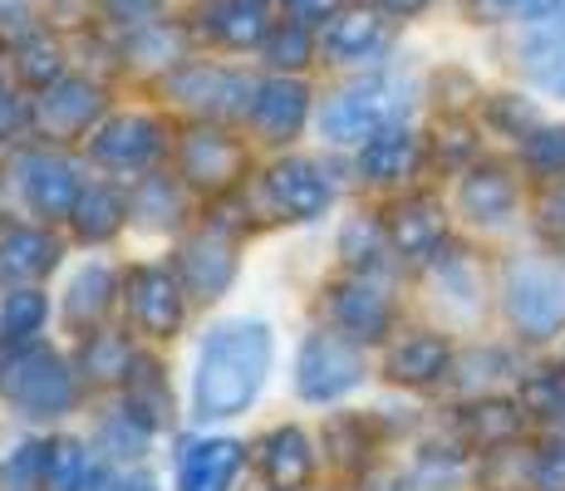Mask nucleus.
Returning <instances> with one entry per match:
<instances>
[{
	"label": "nucleus",
	"mask_w": 565,
	"mask_h": 491,
	"mask_svg": "<svg viewBox=\"0 0 565 491\" xmlns=\"http://www.w3.org/2000/svg\"><path fill=\"white\" fill-rule=\"evenodd\" d=\"M531 487L565 491V438H551L541 452H531Z\"/></svg>",
	"instance_id": "4c0bfd02"
},
{
	"label": "nucleus",
	"mask_w": 565,
	"mask_h": 491,
	"mask_svg": "<svg viewBox=\"0 0 565 491\" xmlns=\"http://www.w3.org/2000/svg\"><path fill=\"white\" fill-rule=\"evenodd\" d=\"M202 30L226 50H252L266 45V15H260L256 0H216L202 10Z\"/></svg>",
	"instance_id": "5701e85b"
},
{
	"label": "nucleus",
	"mask_w": 565,
	"mask_h": 491,
	"mask_svg": "<svg viewBox=\"0 0 565 491\" xmlns=\"http://www.w3.org/2000/svg\"><path fill=\"white\" fill-rule=\"evenodd\" d=\"M384 236H388V226H379L374 216H360V222H350V232L340 236L344 260H350L360 276L379 270V260H384Z\"/></svg>",
	"instance_id": "c756f323"
},
{
	"label": "nucleus",
	"mask_w": 565,
	"mask_h": 491,
	"mask_svg": "<svg viewBox=\"0 0 565 491\" xmlns=\"http://www.w3.org/2000/svg\"><path fill=\"white\" fill-rule=\"evenodd\" d=\"M458 202H462V212L472 216V222L497 226V222H507V216H512L516 182H512V172H507V168H472L462 178V188H458Z\"/></svg>",
	"instance_id": "4be33fe9"
},
{
	"label": "nucleus",
	"mask_w": 565,
	"mask_h": 491,
	"mask_svg": "<svg viewBox=\"0 0 565 491\" xmlns=\"http://www.w3.org/2000/svg\"><path fill=\"white\" fill-rule=\"evenodd\" d=\"M266 202L276 216L286 222H310L330 206V182L320 178V168L306 158H290V162H276L266 172Z\"/></svg>",
	"instance_id": "6e6552de"
},
{
	"label": "nucleus",
	"mask_w": 565,
	"mask_h": 491,
	"mask_svg": "<svg viewBox=\"0 0 565 491\" xmlns=\"http://www.w3.org/2000/svg\"><path fill=\"white\" fill-rule=\"evenodd\" d=\"M541 222H546L551 232H565V182L546 196V206H541Z\"/></svg>",
	"instance_id": "a18cd8bd"
},
{
	"label": "nucleus",
	"mask_w": 565,
	"mask_h": 491,
	"mask_svg": "<svg viewBox=\"0 0 565 491\" xmlns=\"http://www.w3.org/2000/svg\"><path fill=\"white\" fill-rule=\"evenodd\" d=\"M310 438L300 428H276L266 442H260V477H266L276 491H296L310 482Z\"/></svg>",
	"instance_id": "412c9836"
},
{
	"label": "nucleus",
	"mask_w": 565,
	"mask_h": 491,
	"mask_svg": "<svg viewBox=\"0 0 565 491\" xmlns=\"http://www.w3.org/2000/svg\"><path fill=\"white\" fill-rule=\"evenodd\" d=\"M114 20H128V25H148V15L162 6V0H99Z\"/></svg>",
	"instance_id": "37998d69"
},
{
	"label": "nucleus",
	"mask_w": 565,
	"mask_h": 491,
	"mask_svg": "<svg viewBox=\"0 0 565 491\" xmlns=\"http://www.w3.org/2000/svg\"><path fill=\"white\" fill-rule=\"evenodd\" d=\"M45 462H50V452L40 442H25V447H15L10 452V462L0 467V487L6 491H30V487H45Z\"/></svg>",
	"instance_id": "c9c22d12"
},
{
	"label": "nucleus",
	"mask_w": 565,
	"mask_h": 491,
	"mask_svg": "<svg viewBox=\"0 0 565 491\" xmlns=\"http://www.w3.org/2000/svg\"><path fill=\"white\" fill-rule=\"evenodd\" d=\"M536 6L541 0H472V15L477 20H512V15L526 20Z\"/></svg>",
	"instance_id": "79ce46f5"
},
{
	"label": "nucleus",
	"mask_w": 565,
	"mask_h": 491,
	"mask_svg": "<svg viewBox=\"0 0 565 491\" xmlns=\"http://www.w3.org/2000/svg\"><path fill=\"white\" fill-rule=\"evenodd\" d=\"M89 482H94L89 452L79 442H54L45 462V491H84Z\"/></svg>",
	"instance_id": "c85d7f7f"
},
{
	"label": "nucleus",
	"mask_w": 565,
	"mask_h": 491,
	"mask_svg": "<svg viewBox=\"0 0 565 491\" xmlns=\"http://www.w3.org/2000/svg\"><path fill=\"white\" fill-rule=\"evenodd\" d=\"M423 6H433V0H384V10H394V15H418Z\"/></svg>",
	"instance_id": "de8ad7c7"
},
{
	"label": "nucleus",
	"mask_w": 565,
	"mask_h": 491,
	"mask_svg": "<svg viewBox=\"0 0 565 491\" xmlns=\"http://www.w3.org/2000/svg\"><path fill=\"white\" fill-rule=\"evenodd\" d=\"M521 403H526V413H536V418H565V374H531L526 384H521Z\"/></svg>",
	"instance_id": "e433bc0d"
},
{
	"label": "nucleus",
	"mask_w": 565,
	"mask_h": 491,
	"mask_svg": "<svg viewBox=\"0 0 565 491\" xmlns=\"http://www.w3.org/2000/svg\"><path fill=\"white\" fill-rule=\"evenodd\" d=\"M168 388H162L158 369H143V374L134 378V388H128V418H138L148 433H158L162 423H168Z\"/></svg>",
	"instance_id": "7c9ffc66"
},
{
	"label": "nucleus",
	"mask_w": 565,
	"mask_h": 491,
	"mask_svg": "<svg viewBox=\"0 0 565 491\" xmlns=\"http://www.w3.org/2000/svg\"><path fill=\"white\" fill-rule=\"evenodd\" d=\"M413 162H418V138H413L404 124L379 128L360 152V168L369 182H404L413 172Z\"/></svg>",
	"instance_id": "b1692460"
},
{
	"label": "nucleus",
	"mask_w": 565,
	"mask_h": 491,
	"mask_svg": "<svg viewBox=\"0 0 565 491\" xmlns=\"http://www.w3.org/2000/svg\"><path fill=\"white\" fill-rule=\"evenodd\" d=\"M232 276H236V250L226 236L202 232L182 246V286L198 295V300H216Z\"/></svg>",
	"instance_id": "4468645a"
},
{
	"label": "nucleus",
	"mask_w": 565,
	"mask_h": 491,
	"mask_svg": "<svg viewBox=\"0 0 565 491\" xmlns=\"http://www.w3.org/2000/svg\"><path fill=\"white\" fill-rule=\"evenodd\" d=\"M134 216L143 226H153V232L172 226V216H178V188L162 182V178H148L143 188H138V196H134Z\"/></svg>",
	"instance_id": "f704fd0d"
},
{
	"label": "nucleus",
	"mask_w": 565,
	"mask_h": 491,
	"mask_svg": "<svg viewBox=\"0 0 565 491\" xmlns=\"http://www.w3.org/2000/svg\"><path fill=\"white\" fill-rule=\"evenodd\" d=\"M242 442L232 438H202L182 442L178 457V491H226L242 472Z\"/></svg>",
	"instance_id": "9d476101"
},
{
	"label": "nucleus",
	"mask_w": 565,
	"mask_h": 491,
	"mask_svg": "<svg viewBox=\"0 0 565 491\" xmlns=\"http://www.w3.org/2000/svg\"><path fill=\"white\" fill-rule=\"evenodd\" d=\"M340 10V0H290V15L296 20H330Z\"/></svg>",
	"instance_id": "c03bdc74"
},
{
	"label": "nucleus",
	"mask_w": 565,
	"mask_h": 491,
	"mask_svg": "<svg viewBox=\"0 0 565 491\" xmlns=\"http://www.w3.org/2000/svg\"><path fill=\"white\" fill-rule=\"evenodd\" d=\"M526 20L531 30L521 40V64L546 94L565 98V0H541Z\"/></svg>",
	"instance_id": "423d86ee"
},
{
	"label": "nucleus",
	"mask_w": 565,
	"mask_h": 491,
	"mask_svg": "<svg viewBox=\"0 0 565 491\" xmlns=\"http://www.w3.org/2000/svg\"><path fill=\"white\" fill-rule=\"evenodd\" d=\"M379 50H384V20H379V10L354 6V10H334L330 15V30H324V54L330 60L354 64Z\"/></svg>",
	"instance_id": "aec40b11"
},
{
	"label": "nucleus",
	"mask_w": 565,
	"mask_h": 491,
	"mask_svg": "<svg viewBox=\"0 0 565 491\" xmlns=\"http://www.w3.org/2000/svg\"><path fill=\"white\" fill-rule=\"evenodd\" d=\"M0 393H6L20 413L60 418L74 403V378L50 349H10V354L0 359Z\"/></svg>",
	"instance_id": "f03ea898"
},
{
	"label": "nucleus",
	"mask_w": 565,
	"mask_h": 491,
	"mask_svg": "<svg viewBox=\"0 0 565 491\" xmlns=\"http://www.w3.org/2000/svg\"><path fill=\"white\" fill-rule=\"evenodd\" d=\"M108 491H158V487H153V477H124V482H114Z\"/></svg>",
	"instance_id": "09e8293b"
},
{
	"label": "nucleus",
	"mask_w": 565,
	"mask_h": 491,
	"mask_svg": "<svg viewBox=\"0 0 565 491\" xmlns=\"http://www.w3.org/2000/svg\"><path fill=\"white\" fill-rule=\"evenodd\" d=\"M89 152L104 168H148L162 152V128L153 118H108Z\"/></svg>",
	"instance_id": "9b49d317"
},
{
	"label": "nucleus",
	"mask_w": 565,
	"mask_h": 491,
	"mask_svg": "<svg viewBox=\"0 0 565 491\" xmlns=\"http://www.w3.org/2000/svg\"><path fill=\"white\" fill-rule=\"evenodd\" d=\"M306 54H310L306 25H286V30H270V35H266V60L280 64V70H296V64H306Z\"/></svg>",
	"instance_id": "58836bf2"
},
{
	"label": "nucleus",
	"mask_w": 565,
	"mask_h": 491,
	"mask_svg": "<svg viewBox=\"0 0 565 491\" xmlns=\"http://www.w3.org/2000/svg\"><path fill=\"white\" fill-rule=\"evenodd\" d=\"M448 236V216L433 196H413V202L388 212V246L408 260H433V250Z\"/></svg>",
	"instance_id": "f8f14e48"
},
{
	"label": "nucleus",
	"mask_w": 565,
	"mask_h": 491,
	"mask_svg": "<svg viewBox=\"0 0 565 491\" xmlns=\"http://www.w3.org/2000/svg\"><path fill=\"white\" fill-rule=\"evenodd\" d=\"M182 162H188V178L202 182V188H212V182H226L236 168V148L226 143V138L216 134H198L182 152Z\"/></svg>",
	"instance_id": "a878e982"
},
{
	"label": "nucleus",
	"mask_w": 565,
	"mask_h": 491,
	"mask_svg": "<svg viewBox=\"0 0 565 491\" xmlns=\"http://www.w3.org/2000/svg\"><path fill=\"white\" fill-rule=\"evenodd\" d=\"M15 188L40 216H74V206H79V196H84L79 172H74L64 158H50V152H30V158H20Z\"/></svg>",
	"instance_id": "0eeeda50"
},
{
	"label": "nucleus",
	"mask_w": 565,
	"mask_h": 491,
	"mask_svg": "<svg viewBox=\"0 0 565 491\" xmlns=\"http://www.w3.org/2000/svg\"><path fill=\"white\" fill-rule=\"evenodd\" d=\"M507 320L526 340H551L565 330V276L546 260H516L507 270Z\"/></svg>",
	"instance_id": "20e7f679"
},
{
	"label": "nucleus",
	"mask_w": 565,
	"mask_h": 491,
	"mask_svg": "<svg viewBox=\"0 0 565 491\" xmlns=\"http://www.w3.org/2000/svg\"><path fill=\"white\" fill-rule=\"evenodd\" d=\"M54 260H60V242L45 232H35V226H10V232H0V280L6 286H30V280H40L45 270H54Z\"/></svg>",
	"instance_id": "f3484780"
},
{
	"label": "nucleus",
	"mask_w": 565,
	"mask_h": 491,
	"mask_svg": "<svg viewBox=\"0 0 565 491\" xmlns=\"http://www.w3.org/2000/svg\"><path fill=\"white\" fill-rule=\"evenodd\" d=\"M492 118L502 128H512L516 138H526L531 128H536V108L526 104V98H516V94H502V98H492Z\"/></svg>",
	"instance_id": "a19ab883"
},
{
	"label": "nucleus",
	"mask_w": 565,
	"mask_h": 491,
	"mask_svg": "<svg viewBox=\"0 0 565 491\" xmlns=\"http://www.w3.org/2000/svg\"><path fill=\"white\" fill-rule=\"evenodd\" d=\"M118 222H124V202H118L108 188H84L79 206H74V232L99 242V236H108Z\"/></svg>",
	"instance_id": "cd10ccee"
},
{
	"label": "nucleus",
	"mask_w": 565,
	"mask_h": 491,
	"mask_svg": "<svg viewBox=\"0 0 565 491\" xmlns=\"http://www.w3.org/2000/svg\"><path fill=\"white\" fill-rule=\"evenodd\" d=\"M364 378V359H360V344L350 334H315V340L300 349V398L310 403H330L340 393H350L354 384Z\"/></svg>",
	"instance_id": "39448f33"
},
{
	"label": "nucleus",
	"mask_w": 565,
	"mask_h": 491,
	"mask_svg": "<svg viewBox=\"0 0 565 491\" xmlns=\"http://www.w3.org/2000/svg\"><path fill=\"white\" fill-rule=\"evenodd\" d=\"M452 369V349L443 334H408L388 349V378L408 388H428L438 384L443 374Z\"/></svg>",
	"instance_id": "6ab92c4d"
},
{
	"label": "nucleus",
	"mask_w": 565,
	"mask_h": 491,
	"mask_svg": "<svg viewBox=\"0 0 565 491\" xmlns=\"http://www.w3.org/2000/svg\"><path fill=\"white\" fill-rule=\"evenodd\" d=\"M330 320L340 334H350L354 344L384 340L388 330V295L374 286V280H344L340 290L330 295Z\"/></svg>",
	"instance_id": "1a4fd4ad"
},
{
	"label": "nucleus",
	"mask_w": 565,
	"mask_h": 491,
	"mask_svg": "<svg viewBox=\"0 0 565 491\" xmlns=\"http://www.w3.org/2000/svg\"><path fill=\"white\" fill-rule=\"evenodd\" d=\"M99 108H104V98L94 84H84V79H54L45 84V94H40V104H35V118H40V128H50V134H79V128H89L94 118H99Z\"/></svg>",
	"instance_id": "2eb2a0df"
},
{
	"label": "nucleus",
	"mask_w": 565,
	"mask_h": 491,
	"mask_svg": "<svg viewBox=\"0 0 565 491\" xmlns=\"http://www.w3.org/2000/svg\"><path fill=\"white\" fill-rule=\"evenodd\" d=\"M20 118H25V108H20L10 94H0V138H10V134H15V128H20Z\"/></svg>",
	"instance_id": "49530a36"
},
{
	"label": "nucleus",
	"mask_w": 565,
	"mask_h": 491,
	"mask_svg": "<svg viewBox=\"0 0 565 491\" xmlns=\"http://www.w3.org/2000/svg\"><path fill=\"white\" fill-rule=\"evenodd\" d=\"M172 94L182 98V104L202 108V114L222 118V114H242L246 104H252V84L242 79V74H226V70H188L172 79Z\"/></svg>",
	"instance_id": "dca6fc26"
},
{
	"label": "nucleus",
	"mask_w": 565,
	"mask_h": 491,
	"mask_svg": "<svg viewBox=\"0 0 565 491\" xmlns=\"http://www.w3.org/2000/svg\"><path fill=\"white\" fill-rule=\"evenodd\" d=\"M270 374V330L260 320H226L206 334L198 354V388L192 408L202 423L236 418L256 403L260 384Z\"/></svg>",
	"instance_id": "f257e3e1"
},
{
	"label": "nucleus",
	"mask_w": 565,
	"mask_h": 491,
	"mask_svg": "<svg viewBox=\"0 0 565 491\" xmlns=\"http://www.w3.org/2000/svg\"><path fill=\"white\" fill-rule=\"evenodd\" d=\"M108 270L104 266H84L79 276H74L70 286V300H64V314H70V324H94L99 314L108 310Z\"/></svg>",
	"instance_id": "bb28decb"
},
{
	"label": "nucleus",
	"mask_w": 565,
	"mask_h": 491,
	"mask_svg": "<svg viewBox=\"0 0 565 491\" xmlns=\"http://www.w3.org/2000/svg\"><path fill=\"white\" fill-rule=\"evenodd\" d=\"M408 108L404 84L394 79H360L350 89H340L330 98V108L320 114V128L330 143H369L379 128L398 124Z\"/></svg>",
	"instance_id": "7ed1b4c3"
},
{
	"label": "nucleus",
	"mask_w": 565,
	"mask_h": 491,
	"mask_svg": "<svg viewBox=\"0 0 565 491\" xmlns=\"http://www.w3.org/2000/svg\"><path fill=\"white\" fill-rule=\"evenodd\" d=\"M521 158H526L531 172H541V178H561L565 172V128H531L526 138H521Z\"/></svg>",
	"instance_id": "473e14b6"
},
{
	"label": "nucleus",
	"mask_w": 565,
	"mask_h": 491,
	"mask_svg": "<svg viewBox=\"0 0 565 491\" xmlns=\"http://www.w3.org/2000/svg\"><path fill=\"white\" fill-rule=\"evenodd\" d=\"M270 491H276V487H270Z\"/></svg>",
	"instance_id": "8fccbe9b"
},
{
	"label": "nucleus",
	"mask_w": 565,
	"mask_h": 491,
	"mask_svg": "<svg viewBox=\"0 0 565 491\" xmlns=\"http://www.w3.org/2000/svg\"><path fill=\"white\" fill-rule=\"evenodd\" d=\"M306 114H310V94H306V84H296V79H270L266 89H256V98H252V118L270 143L296 138Z\"/></svg>",
	"instance_id": "a211bd4d"
},
{
	"label": "nucleus",
	"mask_w": 565,
	"mask_h": 491,
	"mask_svg": "<svg viewBox=\"0 0 565 491\" xmlns=\"http://www.w3.org/2000/svg\"><path fill=\"white\" fill-rule=\"evenodd\" d=\"M128 314L148 334H178L182 295L172 286V276H162V270H134L128 276Z\"/></svg>",
	"instance_id": "ddd939ff"
},
{
	"label": "nucleus",
	"mask_w": 565,
	"mask_h": 491,
	"mask_svg": "<svg viewBox=\"0 0 565 491\" xmlns=\"http://www.w3.org/2000/svg\"><path fill=\"white\" fill-rule=\"evenodd\" d=\"M40 324H45V295L40 290H15L6 300V310H0V334L6 340H25V334H35Z\"/></svg>",
	"instance_id": "72a5a7b5"
},
{
	"label": "nucleus",
	"mask_w": 565,
	"mask_h": 491,
	"mask_svg": "<svg viewBox=\"0 0 565 491\" xmlns=\"http://www.w3.org/2000/svg\"><path fill=\"white\" fill-rule=\"evenodd\" d=\"M458 428H462L467 447H477V452H497V447H507L521 433V413L502 398H482L462 413Z\"/></svg>",
	"instance_id": "393cba45"
},
{
	"label": "nucleus",
	"mask_w": 565,
	"mask_h": 491,
	"mask_svg": "<svg viewBox=\"0 0 565 491\" xmlns=\"http://www.w3.org/2000/svg\"><path fill=\"white\" fill-rule=\"evenodd\" d=\"M79 369L89 378H128L134 374V349H128L118 334H94L89 349H84Z\"/></svg>",
	"instance_id": "2f4dec72"
},
{
	"label": "nucleus",
	"mask_w": 565,
	"mask_h": 491,
	"mask_svg": "<svg viewBox=\"0 0 565 491\" xmlns=\"http://www.w3.org/2000/svg\"><path fill=\"white\" fill-rule=\"evenodd\" d=\"M20 74H25L30 84H54L60 79V54L45 40H30L25 50H20Z\"/></svg>",
	"instance_id": "ea45409f"
}]
</instances>
